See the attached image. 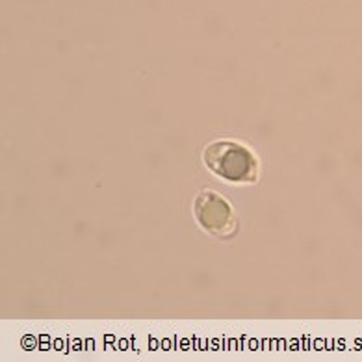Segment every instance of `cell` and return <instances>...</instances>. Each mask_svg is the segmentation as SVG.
I'll return each mask as SVG.
<instances>
[{"mask_svg": "<svg viewBox=\"0 0 362 362\" xmlns=\"http://www.w3.org/2000/svg\"><path fill=\"white\" fill-rule=\"evenodd\" d=\"M199 227L218 240H230L238 234L240 221L233 203L214 189H201L192 204Z\"/></svg>", "mask_w": 362, "mask_h": 362, "instance_id": "7a4b0ae2", "label": "cell"}, {"mask_svg": "<svg viewBox=\"0 0 362 362\" xmlns=\"http://www.w3.org/2000/svg\"><path fill=\"white\" fill-rule=\"evenodd\" d=\"M203 162L210 173L227 184L251 186L260 179V160L240 139H216L203 151Z\"/></svg>", "mask_w": 362, "mask_h": 362, "instance_id": "6da1fadb", "label": "cell"}]
</instances>
